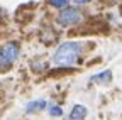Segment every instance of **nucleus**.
Segmentation results:
<instances>
[{"label":"nucleus","instance_id":"1","mask_svg":"<svg viewBox=\"0 0 122 120\" xmlns=\"http://www.w3.org/2000/svg\"><path fill=\"white\" fill-rule=\"evenodd\" d=\"M81 54H83V44L81 42H76V41L63 42L53 56V64L58 68H71L78 63Z\"/></svg>","mask_w":122,"mask_h":120},{"label":"nucleus","instance_id":"2","mask_svg":"<svg viewBox=\"0 0 122 120\" xmlns=\"http://www.w3.org/2000/svg\"><path fill=\"white\" fill-rule=\"evenodd\" d=\"M19 53H20V48L15 42H9L0 48V73L9 71V68L17 61Z\"/></svg>","mask_w":122,"mask_h":120},{"label":"nucleus","instance_id":"3","mask_svg":"<svg viewBox=\"0 0 122 120\" xmlns=\"http://www.w3.org/2000/svg\"><path fill=\"white\" fill-rule=\"evenodd\" d=\"M56 20L61 27H71V25H76V24H80L83 20V14L76 7H65L58 14Z\"/></svg>","mask_w":122,"mask_h":120},{"label":"nucleus","instance_id":"4","mask_svg":"<svg viewBox=\"0 0 122 120\" xmlns=\"http://www.w3.org/2000/svg\"><path fill=\"white\" fill-rule=\"evenodd\" d=\"M46 107H48L46 100H34V101H29V103L25 105V112H27V113H36V112L44 110Z\"/></svg>","mask_w":122,"mask_h":120},{"label":"nucleus","instance_id":"5","mask_svg":"<svg viewBox=\"0 0 122 120\" xmlns=\"http://www.w3.org/2000/svg\"><path fill=\"white\" fill-rule=\"evenodd\" d=\"M86 107H83V105H75V107L71 108L70 112V118L73 120H78V118H85L86 117Z\"/></svg>","mask_w":122,"mask_h":120},{"label":"nucleus","instance_id":"6","mask_svg":"<svg viewBox=\"0 0 122 120\" xmlns=\"http://www.w3.org/2000/svg\"><path fill=\"white\" fill-rule=\"evenodd\" d=\"M112 80V73L110 71H103L100 74H95L93 78H92V81H97V83H109Z\"/></svg>","mask_w":122,"mask_h":120},{"label":"nucleus","instance_id":"7","mask_svg":"<svg viewBox=\"0 0 122 120\" xmlns=\"http://www.w3.org/2000/svg\"><path fill=\"white\" fill-rule=\"evenodd\" d=\"M48 4L51 5V7H54V9H65V7H68L70 5V0H48Z\"/></svg>","mask_w":122,"mask_h":120},{"label":"nucleus","instance_id":"8","mask_svg":"<svg viewBox=\"0 0 122 120\" xmlns=\"http://www.w3.org/2000/svg\"><path fill=\"white\" fill-rule=\"evenodd\" d=\"M49 115L51 117H61L63 115V108L59 105H49Z\"/></svg>","mask_w":122,"mask_h":120},{"label":"nucleus","instance_id":"9","mask_svg":"<svg viewBox=\"0 0 122 120\" xmlns=\"http://www.w3.org/2000/svg\"><path fill=\"white\" fill-rule=\"evenodd\" d=\"M75 4H78V5H86V4H90L92 0H73Z\"/></svg>","mask_w":122,"mask_h":120}]
</instances>
